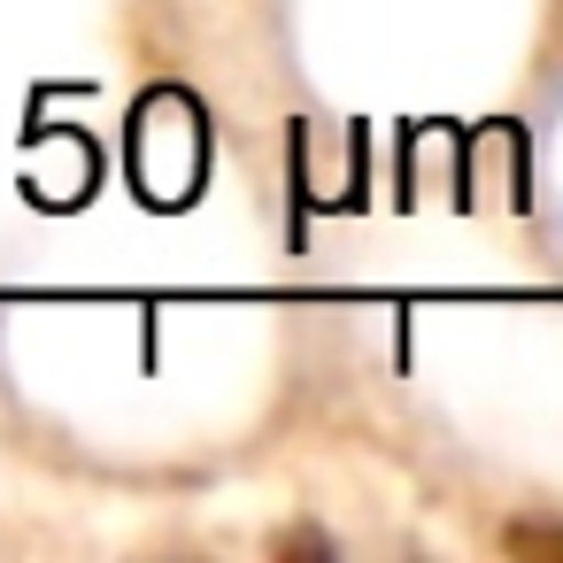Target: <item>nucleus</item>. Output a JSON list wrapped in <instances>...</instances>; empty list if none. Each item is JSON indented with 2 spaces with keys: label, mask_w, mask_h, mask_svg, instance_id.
Instances as JSON below:
<instances>
[{
  "label": "nucleus",
  "mask_w": 563,
  "mask_h": 563,
  "mask_svg": "<svg viewBox=\"0 0 563 563\" xmlns=\"http://www.w3.org/2000/svg\"><path fill=\"white\" fill-rule=\"evenodd\" d=\"M501 548H517V555H563V525H501Z\"/></svg>",
  "instance_id": "nucleus-1"
}]
</instances>
